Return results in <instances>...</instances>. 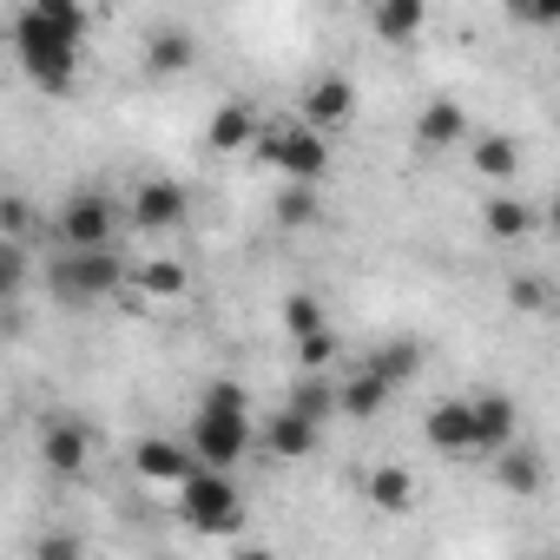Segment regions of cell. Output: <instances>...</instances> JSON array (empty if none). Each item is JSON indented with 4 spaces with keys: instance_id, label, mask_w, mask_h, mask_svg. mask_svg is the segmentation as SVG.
I'll list each match as a JSON object with an SVG mask.
<instances>
[{
    "instance_id": "1",
    "label": "cell",
    "mask_w": 560,
    "mask_h": 560,
    "mask_svg": "<svg viewBox=\"0 0 560 560\" xmlns=\"http://www.w3.org/2000/svg\"><path fill=\"white\" fill-rule=\"evenodd\" d=\"M8 40H14V54H21V67H27V80H34L40 93H54V100L73 93V80H80V47L40 14V0H27V8L8 21Z\"/></svg>"
},
{
    "instance_id": "2",
    "label": "cell",
    "mask_w": 560,
    "mask_h": 560,
    "mask_svg": "<svg viewBox=\"0 0 560 560\" xmlns=\"http://www.w3.org/2000/svg\"><path fill=\"white\" fill-rule=\"evenodd\" d=\"M257 159L277 165L291 185H324V172H330V145H324V132H311L304 119H277V126H264Z\"/></svg>"
},
{
    "instance_id": "3",
    "label": "cell",
    "mask_w": 560,
    "mask_h": 560,
    "mask_svg": "<svg viewBox=\"0 0 560 560\" xmlns=\"http://www.w3.org/2000/svg\"><path fill=\"white\" fill-rule=\"evenodd\" d=\"M178 514H185V527H198V534H237V527H244V494H237L231 475L198 468V475L178 488Z\"/></svg>"
},
{
    "instance_id": "4",
    "label": "cell",
    "mask_w": 560,
    "mask_h": 560,
    "mask_svg": "<svg viewBox=\"0 0 560 560\" xmlns=\"http://www.w3.org/2000/svg\"><path fill=\"white\" fill-rule=\"evenodd\" d=\"M126 284L119 250H60L54 257V298L60 304H106Z\"/></svg>"
},
{
    "instance_id": "5",
    "label": "cell",
    "mask_w": 560,
    "mask_h": 560,
    "mask_svg": "<svg viewBox=\"0 0 560 560\" xmlns=\"http://www.w3.org/2000/svg\"><path fill=\"white\" fill-rule=\"evenodd\" d=\"M119 224H132L126 218V205L113 198V191H73L67 205H60V237H67V250H113V231Z\"/></svg>"
},
{
    "instance_id": "6",
    "label": "cell",
    "mask_w": 560,
    "mask_h": 560,
    "mask_svg": "<svg viewBox=\"0 0 560 560\" xmlns=\"http://www.w3.org/2000/svg\"><path fill=\"white\" fill-rule=\"evenodd\" d=\"M191 455L205 462V468H237L244 455H250V416H218V409H198L191 416Z\"/></svg>"
},
{
    "instance_id": "7",
    "label": "cell",
    "mask_w": 560,
    "mask_h": 560,
    "mask_svg": "<svg viewBox=\"0 0 560 560\" xmlns=\"http://www.w3.org/2000/svg\"><path fill=\"white\" fill-rule=\"evenodd\" d=\"M185 211H191V198H185L178 178H145V185L132 191V205H126V218H132L139 231H178Z\"/></svg>"
},
{
    "instance_id": "8",
    "label": "cell",
    "mask_w": 560,
    "mask_h": 560,
    "mask_svg": "<svg viewBox=\"0 0 560 560\" xmlns=\"http://www.w3.org/2000/svg\"><path fill=\"white\" fill-rule=\"evenodd\" d=\"M132 468H139L145 481H172V488H185L205 462H198L191 442H178V435H145V442L132 448Z\"/></svg>"
},
{
    "instance_id": "9",
    "label": "cell",
    "mask_w": 560,
    "mask_h": 560,
    "mask_svg": "<svg viewBox=\"0 0 560 560\" xmlns=\"http://www.w3.org/2000/svg\"><path fill=\"white\" fill-rule=\"evenodd\" d=\"M304 126L311 132H337V126H350V113H357V86L343 80V73H324V80H311L304 86Z\"/></svg>"
},
{
    "instance_id": "10",
    "label": "cell",
    "mask_w": 560,
    "mask_h": 560,
    "mask_svg": "<svg viewBox=\"0 0 560 560\" xmlns=\"http://www.w3.org/2000/svg\"><path fill=\"white\" fill-rule=\"evenodd\" d=\"M468 409H475V455H501V448H514V422H521L514 396L481 389V396H468Z\"/></svg>"
},
{
    "instance_id": "11",
    "label": "cell",
    "mask_w": 560,
    "mask_h": 560,
    "mask_svg": "<svg viewBox=\"0 0 560 560\" xmlns=\"http://www.w3.org/2000/svg\"><path fill=\"white\" fill-rule=\"evenodd\" d=\"M317 422H304L298 409H270L264 416V455L270 462H304V455H317Z\"/></svg>"
},
{
    "instance_id": "12",
    "label": "cell",
    "mask_w": 560,
    "mask_h": 560,
    "mask_svg": "<svg viewBox=\"0 0 560 560\" xmlns=\"http://www.w3.org/2000/svg\"><path fill=\"white\" fill-rule=\"evenodd\" d=\"M422 435H429L442 455H475V409H468V396L435 402V409L422 416Z\"/></svg>"
},
{
    "instance_id": "13",
    "label": "cell",
    "mask_w": 560,
    "mask_h": 560,
    "mask_svg": "<svg viewBox=\"0 0 560 560\" xmlns=\"http://www.w3.org/2000/svg\"><path fill=\"white\" fill-rule=\"evenodd\" d=\"M86 455H93V442H86V429H80L73 416H54V422L40 429V462H47L54 475H80Z\"/></svg>"
},
{
    "instance_id": "14",
    "label": "cell",
    "mask_w": 560,
    "mask_h": 560,
    "mask_svg": "<svg viewBox=\"0 0 560 560\" xmlns=\"http://www.w3.org/2000/svg\"><path fill=\"white\" fill-rule=\"evenodd\" d=\"M363 494H370V508H376V514H409V508L422 501V481H416L402 462H383V468H370V475H363Z\"/></svg>"
},
{
    "instance_id": "15",
    "label": "cell",
    "mask_w": 560,
    "mask_h": 560,
    "mask_svg": "<svg viewBox=\"0 0 560 560\" xmlns=\"http://www.w3.org/2000/svg\"><path fill=\"white\" fill-rule=\"evenodd\" d=\"M468 139V113L455 106V100H429L422 113H416V145L422 152H448V145H462Z\"/></svg>"
},
{
    "instance_id": "16",
    "label": "cell",
    "mask_w": 560,
    "mask_h": 560,
    "mask_svg": "<svg viewBox=\"0 0 560 560\" xmlns=\"http://www.w3.org/2000/svg\"><path fill=\"white\" fill-rule=\"evenodd\" d=\"M422 27H429V8H422V0H376V8H370V34L389 40V47H409Z\"/></svg>"
},
{
    "instance_id": "17",
    "label": "cell",
    "mask_w": 560,
    "mask_h": 560,
    "mask_svg": "<svg viewBox=\"0 0 560 560\" xmlns=\"http://www.w3.org/2000/svg\"><path fill=\"white\" fill-rule=\"evenodd\" d=\"M205 139H211V152H257V139H264V126H257V113H250L244 100H224Z\"/></svg>"
},
{
    "instance_id": "18",
    "label": "cell",
    "mask_w": 560,
    "mask_h": 560,
    "mask_svg": "<svg viewBox=\"0 0 560 560\" xmlns=\"http://www.w3.org/2000/svg\"><path fill=\"white\" fill-rule=\"evenodd\" d=\"M481 224H488V237L514 244V237L540 231V205H527V198H514V191H494V198L481 205Z\"/></svg>"
},
{
    "instance_id": "19",
    "label": "cell",
    "mask_w": 560,
    "mask_h": 560,
    "mask_svg": "<svg viewBox=\"0 0 560 560\" xmlns=\"http://www.w3.org/2000/svg\"><path fill=\"white\" fill-rule=\"evenodd\" d=\"M494 481H501L508 494H540V488H547V455L527 448V442H514V448L494 455Z\"/></svg>"
},
{
    "instance_id": "20",
    "label": "cell",
    "mask_w": 560,
    "mask_h": 560,
    "mask_svg": "<svg viewBox=\"0 0 560 560\" xmlns=\"http://www.w3.org/2000/svg\"><path fill=\"white\" fill-rule=\"evenodd\" d=\"M284 409H298L304 422H330V416H343V383H330V376H298L291 383V396H284Z\"/></svg>"
},
{
    "instance_id": "21",
    "label": "cell",
    "mask_w": 560,
    "mask_h": 560,
    "mask_svg": "<svg viewBox=\"0 0 560 560\" xmlns=\"http://www.w3.org/2000/svg\"><path fill=\"white\" fill-rule=\"evenodd\" d=\"M363 370H376L389 389H402V383L422 370V343H409V337H396V343H376V350L363 357Z\"/></svg>"
},
{
    "instance_id": "22",
    "label": "cell",
    "mask_w": 560,
    "mask_h": 560,
    "mask_svg": "<svg viewBox=\"0 0 560 560\" xmlns=\"http://www.w3.org/2000/svg\"><path fill=\"white\" fill-rule=\"evenodd\" d=\"M383 402H389V383H383L376 370H350V376H343V416H350V422H376Z\"/></svg>"
},
{
    "instance_id": "23",
    "label": "cell",
    "mask_w": 560,
    "mask_h": 560,
    "mask_svg": "<svg viewBox=\"0 0 560 560\" xmlns=\"http://www.w3.org/2000/svg\"><path fill=\"white\" fill-rule=\"evenodd\" d=\"M191 60H198V47H191L185 27H159V34L145 40V73H185Z\"/></svg>"
},
{
    "instance_id": "24",
    "label": "cell",
    "mask_w": 560,
    "mask_h": 560,
    "mask_svg": "<svg viewBox=\"0 0 560 560\" xmlns=\"http://www.w3.org/2000/svg\"><path fill=\"white\" fill-rule=\"evenodd\" d=\"M468 152H475V172H481V178H494V185L521 172V145H514L508 132H481V139H475Z\"/></svg>"
},
{
    "instance_id": "25",
    "label": "cell",
    "mask_w": 560,
    "mask_h": 560,
    "mask_svg": "<svg viewBox=\"0 0 560 560\" xmlns=\"http://www.w3.org/2000/svg\"><path fill=\"white\" fill-rule=\"evenodd\" d=\"M317 218H324L317 185H284V191H277V224H284V231H304V224H317Z\"/></svg>"
},
{
    "instance_id": "26",
    "label": "cell",
    "mask_w": 560,
    "mask_h": 560,
    "mask_svg": "<svg viewBox=\"0 0 560 560\" xmlns=\"http://www.w3.org/2000/svg\"><path fill=\"white\" fill-rule=\"evenodd\" d=\"M132 277H139V291L159 298V304H165V298H185V264H172V257H152V264H139Z\"/></svg>"
},
{
    "instance_id": "27",
    "label": "cell",
    "mask_w": 560,
    "mask_h": 560,
    "mask_svg": "<svg viewBox=\"0 0 560 560\" xmlns=\"http://www.w3.org/2000/svg\"><path fill=\"white\" fill-rule=\"evenodd\" d=\"M284 330L304 343V337H324L330 324H324V304L311 298V291H298V298H284Z\"/></svg>"
},
{
    "instance_id": "28",
    "label": "cell",
    "mask_w": 560,
    "mask_h": 560,
    "mask_svg": "<svg viewBox=\"0 0 560 560\" xmlns=\"http://www.w3.org/2000/svg\"><path fill=\"white\" fill-rule=\"evenodd\" d=\"M343 357V343H337V330H324V337H304L298 343V376H330V363Z\"/></svg>"
},
{
    "instance_id": "29",
    "label": "cell",
    "mask_w": 560,
    "mask_h": 560,
    "mask_svg": "<svg viewBox=\"0 0 560 560\" xmlns=\"http://www.w3.org/2000/svg\"><path fill=\"white\" fill-rule=\"evenodd\" d=\"M40 14H47V21H54V27H60V34L73 40V47L86 40V21H93V14L80 8V0H40Z\"/></svg>"
},
{
    "instance_id": "30",
    "label": "cell",
    "mask_w": 560,
    "mask_h": 560,
    "mask_svg": "<svg viewBox=\"0 0 560 560\" xmlns=\"http://www.w3.org/2000/svg\"><path fill=\"white\" fill-rule=\"evenodd\" d=\"M198 409H218V416H250V396L237 389V383H205V396H198Z\"/></svg>"
},
{
    "instance_id": "31",
    "label": "cell",
    "mask_w": 560,
    "mask_h": 560,
    "mask_svg": "<svg viewBox=\"0 0 560 560\" xmlns=\"http://www.w3.org/2000/svg\"><path fill=\"white\" fill-rule=\"evenodd\" d=\"M508 304H514V311H534V317H540V311H553V291L540 284V277H508Z\"/></svg>"
},
{
    "instance_id": "32",
    "label": "cell",
    "mask_w": 560,
    "mask_h": 560,
    "mask_svg": "<svg viewBox=\"0 0 560 560\" xmlns=\"http://www.w3.org/2000/svg\"><path fill=\"white\" fill-rule=\"evenodd\" d=\"M34 560H86V547H80V534H60L54 527V534L34 540Z\"/></svg>"
},
{
    "instance_id": "33",
    "label": "cell",
    "mask_w": 560,
    "mask_h": 560,
    "mask_svg": "<svg viewBox=\"0 0 560 560\" xmlns=\"http://www.w3.org/2000/svg\"><path fill=\"white\" fill-rule=\"evenodd\" d=\"M508 21H521V27H560V0H540V8H508Z\"/></svg>"
},
{
    "instance_id": "34",
    "label": "cell",
    "mask_w": 560,
    "mask_h": 560,
    "mask_svg": "<svg viewBox=\"0 0 560 560\" xmlns=\"http://www.w3.org/2000/svg\"><path fill=\"white\" fill-rule=\"evenodd\" d=\"M0 277H8V298L27 284V250H21V244H8V250H0Z\"/></svg>"
},
{
    "instance_id": "35",
    "label": "cell",
    "mask_w": 560,
    "mask_h": 560,
    "mask_svg": "<svg viewBox=\"0 0 560 560\" xmlns=\"http://www.w3.org/2000/svg\"><path fill=\"white\" fill-rule=\"evenodd\" d=\"M0 224H8V244H21V231H27V198H8V205H0Z\"/></svg>"
},
{
    "instance_id": "36",
    "label": "cell",
    "mask_w": 560,
    "mask_h": 560,
    "mask_svg": "<svg viewBox=\"0 0 560 560\" xmlns=\"http://www.w3.org/2000/svg\"><path fill=\"white\" fill-rule=\"evenodd\" d=\"M540 224H553V231H560V191H553V198L540 205Z\"/></svg>"
},
{
    "instance_id": "37",
    "label": "cell",
    "mask_w": 560,
    "mask_h": 560,
    "mask_svg": "<svg viewBox=\"0 0 560 560\" xmlns=\"http://www.w3.org/2000/svg\"><path fill=\"white\" fill-rule=\"evenodd\" d=\"M231 560H277V553H270V547H257V540H250V547H237V553H231Z\"/></svg>"
}]
</instances>
